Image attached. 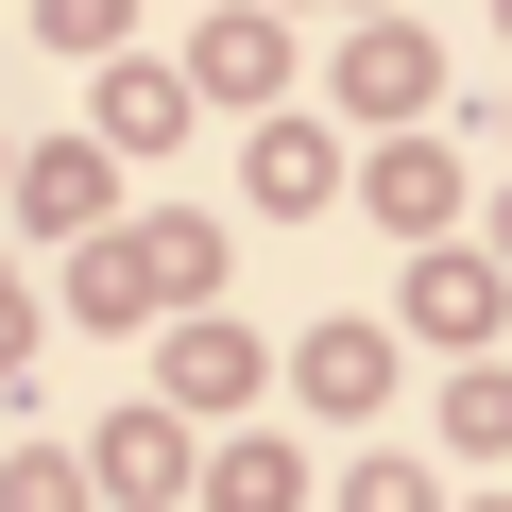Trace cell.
<instances>
[{"instance_id": "1", "label": "cell", "mask_w": 512, "mask_h": 512, "mask_svg": "<svg viewBox=\"0 0 512 512\" xmlns=\"http://www.w3.org/2000/svg\"><path fill=\"white\" fill-rule=\"evenodd\" d=\"M308 393H325V410H359V393H376V342H359V325H325V342H308Z\"/></svg>"}, {"instance_id": "2", "label": "cell", "mask_w": 512, "mask_h": 512, "mask_svg": "<svg viewBox=\"0 0 512 512\" xmlns=\"http://www.w3.org/2000/svg\"><path fill=\"white\" fill-rule=\"evenodd\" d=\"M0 512H86V461H52V444H35L18 478H0Z\"/></svg>"}, {"instance_id": "3", "label": "cell", "mask_w": 512, "mask_h": 512, "mask_svg": "<svg viewBox=\"0 0 512 512\" xmlns=\"http://www.w3.org/2000/svg\"><path fill=\"white\" fill-rule=\"evenodd\" d=\"M239 376H256V359H239V342H222V325H205V342H171V393H205V410H222V393H239Z\"/></svg>"}]
</instances>
